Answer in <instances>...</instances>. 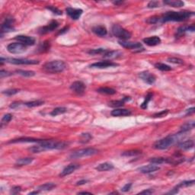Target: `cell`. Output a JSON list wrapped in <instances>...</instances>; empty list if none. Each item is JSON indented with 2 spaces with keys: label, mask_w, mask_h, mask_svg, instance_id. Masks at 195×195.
<instances>
[{
  "label": "cell",
  "mask_w": 195,
  "mask_h": 195,
  "mask_svg": "<svg viewBox=\"0 0 195 195\" xmlns=\"http://www.w3.org/2000/svg\"><path fill=\"white\" fill-rule=\"evenodd\" d=\"M67 30H68V28H64L63 29H62V30H61V31L59 33V34H63L64 32H67Z\"/></svg>",
  "instance_id": "cell-58"
},
{
  "label": "cell",
  "mask_w": 195,
  "mask_h": 195,
  "mask_svg": "<svg viewBox=\"0 0 195 195\" xmlns=\"http://www.w3.org/2000/svg\"><path fill=\"white\" fill-rule=\"evenodd\" d=\"M193 112H194V108H189V109H187V114H193Z\"/></svg>",
  "instance_id": "cell-57"
},
{
  "label": "cell",
  "mask_w": 195,
  "mask_h": 195,
  "mask_svg": "<svg viewBox=\"0 0 195 195\" xmlns=\"http://www.w3.org/2000/svg\"><path fill=\"white\" fill-rule=\"evenodd\" d=\"M168 113V110H165V111H161V112L154 114L153 117L154 118H161V117H164V116L166 115Z\"/></svg>",
  "instance_id": "cell-51"
},
{
  "label": "cell",
  "mask_w": 195,
  "mask_h": 195,
  "mask_svg": "<svg viewBox=\"0 0 195 195\" xmlns=\"http://www.w3.org/2000/svg\"><path fill=\"white\" fill-rule=\"evenodd\" d=\"M15 73L18 75L24 76V77H32V76H35V73L34 71H28V70H16Z\"/></svg>",
  "instance_id": "cell-35"
},
{
  "label": "cell",
  "mask_w": 195,
  "mask_h": 195,
  "mask_svg": "<svg viewBox=\"0 0 195 195\" xmlns=\"http://www.w3.org/2000/svg\"><path fill=\"white\" fill-rule=\"evenodd\" d=\"M155 67L156 69H158V70L163 72H167L171 70V67H169V66L166 65V64L165 63H155Z\"/></svg>",
  "instance_id": "cell-37"
},
{
  "label": "cell",
  "mask_w": 195,
  "mask_h": 195,
  "mask_svg": "<svg viewBox=\"0 0 195 195\" xmlns=\"http://www.w3.org/2000/svg\"><path fill=\"white\" fill-rule=\"evenodd\" d=\"M119 44L122 46L123 47L127 48L129 50H133L135 52H140L142 50H144L143 45L139 42H130L127 41H119Z\"/></svg>",
  "instance_id": "cell-8"
},
{
  "label": "cell",
  "mask_w": 195,
  "mask_h": 195,
  "mask_svg": "<svg viewBox=\"0 0 195 195\" xmlns=\"http://www.w3.org/2000/svg\"><path fill=\"white\" fill-rule=\"evenodd\" d=\"M97 92H99V93L103 94V95H114V94H116V92H117L116 90H114V89H111V88L108 87H101L97 89Z\"/></svg>",
  "instance_id": "cell-29"
},
{
  "label": "cell",
  "mask_w": 195,
  "mask_h": 195,
  "mask_svg": "<svg viewBox=\"0 0 195 195\" xmlns=\"http://www.w3.org/2000/svg\"><path fill=\"white\" fill-rule=\"evenodd\" d=\"M43 141V140H39V139L30 138V137H22V138H18L16 140H12L8 143H40Z\"/></svg>",
  "instance_id": "cell-20"
},
{
  "label": "cell",
  "mask_w": 195,
  "mask_h": 195,
  "mask_svg": "<svg viewBox=\"0 0 195 195\" xmlns=\"http://www.w3.org/2000/svg\"><path fill=\"white\" fill-rule=\"evenodd\" d=\"M44 70L49 73H59L64 71L67 68V64L62 60H54L47 62L44 65Z\"/></svg>",
  "instance_id": "cell-3"
},
{
  "label": "cell",
  "mask_w": 195,
  "mask_h": 195,
  "mask_svg": "<svg viewBox=\"0 0 195 195\" xmlns=\"http://www.w3.org/2000/svg\"><path fill=\"white\" fill-rule=\"evenodd\" d=\"M168 62L174 64H178V65H182L184 64V60L180 58H177V57H171V58H168Z\"/></svg>",
  "instance_id": "cell-44"
},
{
  "label": "cell",
  "mask_w": 195,
  "mask_h": 195,
  "mask_svg": "<svg viewBox=\"0 0 195 195\" xmlns=\"http://www.w3.org/2000/svg\"><path fill=\"white\" fill-rule=\"evenodd\" d=\"M15 20L12 18L7 17L5 18L4 21L2 22V25H1V36H3L5 33H8V32L14 31L15 28L13 27V24H14Z\"/></svg>",
  "instance_id": "cell-10"
},
{
  "label": "cell",
  "mask_w": 195,
  "mask_h": 195,
  "mask_svg": "<svg viewBox=\"0 0 195 195\" xmlns=\"http://www.w3.org/2000/svg\"><path fill=\"white\" fill-rule=\"evenodd\" d=\"M21 104L20 103V102H13V103H11V105H10V108H12V109H15V108H19V107L21 106Z\"/></svg>",
  "instance_id": "cell-54"
},
{
  "label": "cell",
  "mask_w": 195,
  "mask_h": 195,
  "mask_svg": "<svg viewBox=\"0 0 195 195\" xmlns=\"http://www.w3.org/2000/svg\"><path fill=\"white\" fill-rule=\"evenodd\" d=\"M46 8H47V9L50 10V11H52L54 14L57 15H61L63 14V12L61 10H60L59 8H56V7H54V6H47Z\"/></svg>",
  "instance_id": "cell-46"
},
{
  "label": "cell",
  "mask_w": 195,
  "mask_h": 195,
  "mask_svg": "<svg viewBox=\"0 0 195 195\" xmlns=\"http://www.w3.org/2000/svg\"><path fill=\"white\" fill-rule=\"evenodd\" d=\"M67 111V108H64V107H58V108H56L51 111L50 114L52 116H57L60 115V114H63L64 113H66Z\"/></svg>",
  "instance_id": "cell-34"
},
{
  "label": "cell",
  "mask_w": 195,
  "mask_h": 195,
  "mask_svg": "<svg viewBox=\"0 0 195 195\" xmlns=\"http://www.w3.org/2000/svg\"><path fill=\"white\" fill-rule=\"evenodd\" d=\"M160 169L159 166L155 165H146V166H143L139 168L138 171L140 172L143 173V174H149V173H152V172H155L156 171H159Z\"/></svg>",
  "instance_id": "cell-18"
},
{
  "label": "cell",
  "mask_w": 195,
  "mask_h": 195,
  "mask_svg": "<svg viewBox=\"0 0 195 195\" xmlns=\"http://www.w3.org/2000/svg\"><path fill=\"white\" fill-rule=\"evenodd\" d=\"M11 119H12V115H11V114H5V115L3 116V118H2V121H1V127H2L4 124H8V122H10V121H11Z\"/></svg>",
  "instance_id": "cell-43"
},
{
  "label": "cell",
  "mask_w": 195,
  "mask_h": 195,
  "mask_svg": "<svg viewBox=\"0 0 195 195\" xmlns=\"http://www.w3.org/2000/svg\"><path fill=\"white\" fill-rule=\"evenodd\" d=\"M34 159L33 158L27 157V158H22V159H20L16 162V165L18 166H23V165H29V164L33 162Z\"/></svg>",
  "instance_id": "cell-31"
},
{
  "label": "cell",
  "mask_w": 195,
  "mask_h": 195,
  "mask_svg": "<svg viewBox=\"0 0 195 195\" xmlns=\"http://www.w3.org/2000/svg\"><path fill=\"white\" fill-rule=\"evenodd\" d=\"M194 180H191V181H182V182L179 183L178 185L175 187V188L179 189L181 188V187H189V186H192L193 184H194Z\"/></svg>",
  "instance_id": "cell-39"
},
{
  "label": "cell",
  "mask_w": 195,
  "mask_h": 195,
  "mask_svg": "<svg viewBox=\"0 0 195 195\" xmlns=\"http://www.w3.org/2000/svg\"><path fill=\"white\" fill-rule=\"evenodd\" d=\"M88 181H89L88 180H81V181H79L76 182V185H83V184H86Z\"/></svg>",
  "instance_id": "cell-56"
},
{
  "label": "cell",
  "mask_w": 195,
  "mask_h": 195,
  "mask_svg": "<svg viewBox=\"0 0 195 195\" xmlns=\"http://www.w3.org/2000/svg\"><path fill=\"white\" fill-rule=\"evenodd\" d=\"M149 162L152 164H162L166 163V159L163 157H155L151 158L149 159Z\"/></svg>",
  "instance_id": "cell-41"
},
{
  "label": "cell",
  "mask_w": 195,
  "mask_h": 195,
  "mask_svg": "<svg viewBox=\"0 0 195 195\" xmlns=\"http://www.w3.org/2000/svg\"><path fill=\"white\" fill-rule=\"evenodd\" d=\"M194 15V12L188 11H167L159 17V22H168V21H183Z\"/></svg>",
  "instance_id": "cell-2"
},
{
  "label": "cell",
  "mask_w": 195,
  "mask_h": 195,
  "mask_svg": "<svg viewBox=\"0 0 195 195\" xmlns=\"http://www.w3.org/2000/svg\"><path fill=\"white\" fill-rule=\"evenodd\" d=\"M50 42L48 41H45L44 42L43 44H42L41 46L40 47V50L41 51H46V50H48L50 48Z\"/></svg>",
  "instance_id": "cell-49"
},
{
  "label": "cell",
  "mask_w": 195,
  "mask_h": 195,
  "mask_svg": "<svg viewBox=\"0 0 195 195\" xmlns=\"http://www.w3.org/2000/svg\"><path fill=\"white\" fill-rule=\"evenodd\" d=\"M80 167V165L78 164H70L68 166H67L66 168H63L61 173L60 174V177H65L67 175H69V174H72L73 171H76L77 168H79Z\"/></svg>",
  "instance_id": "cell-17"
},
{
  "label": "cell",
  "mask_w": 195,
  "mask_h": 195,
  "mask_svg": "<svg viewBox=\"0 0 195 195\" xmlns=\"http://www.w3.org/2000/svg\"><path fill=\"white\" fill-rule=\"evenodd\" d=\"M139 77L143 82H145V83L149 85H152L153 83H155V80H156V77H155V75H153L149 71H143L140 73H139Z\"/></svg>",
  "instance_id": "cell-12"
},
{
  "label": "cell",
  "mask_w": 195,
  "mask_h": 195,
  "mask_svg": "<svg viewBox=\"0 0 195 195\" xmlns=\"http://www.w3.org/2000/svg\"><path fill=\"white\" fill-rule=\"evenodd\" d=\"M54 187H56V184H54V183L52 182H50V183H46V184H42V185H40L39 187H37V190H39V191H47V190H52L53 188H54Z\"/></svg>",
  "instance_id": "cell-30"
},
{
  "label": "cell",
  "mask_w": 195,
  "mask_h": 195,
  "mask_svg": "<svg viewBox=\"0 0 195 195\" xmlns=\"http://www.w3.org/2000/svg\"><path fill=\"white\" fill-rule=\"evenodd\" d=\"M194 122L193 121H190V122H187L185 124H183L181 127V133H186V132L189 131V130H192L194 128Z\"/></svg>",
  "instance_id": "cell-32"
},
{
  "label": "cell",
  "mask_w": 195,
  "mask_h": 195,
  "mask_svg": "<svg viewBox=\"0 0 195 195\" xmlns=\"http://www.w3.org/2000/svg\"><path fill=\"white\" fill-rule=\"evenodd\" d=\"M146 22L149 24H156V23L159 22V17L158 16H152V17L149 18L146 20Z\"/></svg>",
  "instance_id": "cell-47"
},
{
  "label": "cell",
  "mask_w": 195,
  "mask_h": 195,
  "mask_svg": "<svg viewBox=\"0 0 195 195\" xmlns=\"http://www.w3.org/2000/svg\"><path fill=\"white\" fill-rule=\"evenodd\" d=\"M152 95H152V93H149L147 95H146L144 102H143L141 105V108H143V109H146V108H147L148 104H149V102H150L151 99H152Z\"/></svg>",
  "instance_id": "cell-42"
},
{
  "label": "cell",
  "mask_w": 195,
  "mask_h": 195,
  "mask_svg": "<svg viewBox=\"0 0 195 195\" xmlns=\"http://www.w3.org/2000/svg\"><path fill=\"white\" fill-rule=\"evenodd\" d=\"M159 2L158 1H151V2H149L148 4V8H157V7H159Z\"/></svg>",
  "instance_id": "cell-48"
},
{
  "label": "cell",
  "mask_w": 195,
  "mask_h": 195,
  "mask_svg": "<svg viewBox=\"0 0 195 195\" xmlns=\"http://www.w3.org/2000/svg\"><path fill=\"white\" fill-rule=\"evenodd\" d=\"M92 136L89 133H83L80 136V142L81 143H87L92 140Z\"/></svg>",
  "instance_id": "cell-33"
},
{
  "label": "cell",
  "mask_w": 195,
  "mask_h": 195,
  "mask_svg": "<svg viewBox=\"0 0 195 195\" xmlns=\"http://www.w3.org/2000/svg\"><path fill=\"white\" fill-rule=\"evenodd\" d=\"M130 99V97H125L121 100H117V101H111L109 102V106L112 107V108H120V107L124 106L126 102L129 101Z\"/></svg>",
  "instance_id": "cell-23"
},
{
  "label": "cell",
  "mask_w": 195,
  "mask_h": 195,
  "mask_svg": "<svg viewBox=\"0 0 195 195\" xmlns=\"http://www.w3.org/2000/svg\"><path fill=\"white\" fill-rule=\"evenodd\" d=\"M152 193H153V190L152 189H147V190L140 192V194H152Z\"/></svg>",
  "instance_id": "cell-55"
},
{
  "label": "cell",
  "mask_w": 195,
  "mask_h": 195,
  "mask_svg": "<svg viewBox=\"0 0 195 195\" xmlns=\"http://www.w3.org/2000/svg\"><path fill=\"white\" fill-rule=\"evenodd\" d=\"M131 186H132L131 183H129V184H125V185H124V187H123L122 188H121V190H122L123 192L129 191V190H130V188H131Z\"/></svg>",
  "instance_id": "cell-53"
},
{
  "label": "cell",
  "mask_w": 195,
  "mask_h": 195,
  "mask_svg": "<svg viewBox=\"0 0 195 195\" xmlns=\"http://www.w3.org/2000/svg\"><path fill=\"white\" fill-rule=\"evenodd\" d=\"M66 11H67V14L73 20H78L81 17L83 12V10L80 8H71V7H68L66 9Z\"/></svg>",
  "instance_id": "cell-16"
},
{
  "label": "cell",
  "mask_w": 195,
  "mask_h": 195,
  "mask_svg": "<svg viewBox=\"0 0 195 195\" xmlns=\"http://www.w3.org/2000/svg\"><path fill=\"white\" fill-rule=\"evenodd\" d=\"M11 76V73H9V72L6 71V70H2L1 71H0V77L2 78H4V77H7V76Z\"/></svg>",
  "instance_id": "cell-52"
},
{
  "label": "cell",
  "mask_w": 195,
  "mask_h": 195,
  "mask_svg": "<svg viewBox=\"0 0 195 195\" xmlns=\"http://www.w3.org/2000/svg\"><path fill=\"white\" fill-rule=\"evenodd\" d=\"M111 114L114 117H127L131 114V111L128 109H114Z\"/></svg>",
  "instance_id": "cell-21"
},
{
  "label": "cell",
  "mask_w": 195,
  "mask_h": 195,
  "mask_svg": "<svg viewBox=\"0 0 195 195\" xmlns=\"http://www.w3.org/2000/svg\"><path fill=\"white\" fill-rule=\"evenodd\" d=\"M58 26H59V23L57 22V21H55V20H54V21H51L50 24H48L47 25L44 26V27L39 28L38 32H39V34H45L54 31V30H56V29L58 28Z\"/></svg>",
  "instance_id": "cell-14"
},
{
  "label": "cell",
  "mask_w": 195,
  "mask_h": 195,
  "mask_svg": "<svg viewBox=\"0 0 195 195\" xmlns=\"http://www.w3.org/2000/svg\"><path fill=\"white\" fill-rule=\"evenodd\" d=\"M163 3L165 5H169V6L174 7V8H180V7L184 6V5L182 1H179V0H166V1H164Z\"/></svg>",
  "instance_id": "cell-26"
},
{
  "label": "cell",
  "mask_w": 195,
  "mask_h": 195,
  "mask_svg": "<svg viewBox=\"0 0 195 195\" xmlns=\"http://www.w3.org/2000/svg\"><path fill=\"white\" fill-rule=\"evenodd\" d=\"M123 2H124L123 1H116V2H114L113 3L116 5H121V4H122Z\"/></svg>",
  "instance_id": "cell-59"
},
{
  "label": "cell",
  "mask_w": 195,
  "mask_h": 195,
  "mask_svg": "<svg viewBox=\"0 0 195 195\" xmlns=\"http://www.w3.org/2000/svg\"><path fill=\"white\" fill-rule=\"evenodd\" d=\"M69 143L63 141H56V140H43L41 143H38L37 146H31L28 149L32 153H40L50 149H65Z\"/></svg>",
  "instance_id": "cell-1"
},
{
  "label": "cell",
  "mask_w": 195,
  "mask_h": 195,
  "mask_svg": "<svg viewBox=\"0 0 195 195\" xmlns=\"http://www.w3.org/2000/svg\"><path fill=\"white\" fill-rule=\"evenodd\" d=\"M178 133L176 135H169L165 138L158 140L154 143L153 148H155V149H160V150L168 149V147L172 146L178 141Z\"/></svg>",
  "instance_id": "cell-4"
},
{
  "label": "cell",
  "mask_w": 195,
  "mask_h": 195,
  "mask_svg": "<svg viewBox=\"0 0 195 195\" xmlns=\"http://www.w3.org/2000/svg\"><path fill=\"white\" fill-rule=\"evenodd\" d=\"M21 190V187L20 186H15L11 188V193L12 194H17V193H20Z\"/></svg>",
  "instance_id": "cell-50"
},
{
  "label": "cell",
  "mask_w": 195,
  "mask_h": 195,
  "mask_svg": "<svg viewBox=\"0 0 195 195\" xmlns=\"http://www.w3.org/2000/svg\"><path fill=\"white\" fill-rule=\"evenodd\" d=\"M95 168L99 171H107L112 170L114 168V165L110 163V162H104V163H102L98 165Z\"/></svg>",
  "instance_id": "cell-25"
},
{
  "label": "cell",
  "mask_w": 195,
  "mask_h": 195,
  "mask_svg": "<svg viewBox=\"0 0 195 195\" xmlns=\"http://www.w3.org/2000/svg\"><path fill=\"white\" fill-rule=\"evenodd\" d=\"M178 146L180 149H183V150H188V149H192L193 147L194 143L192 140H188L184 142H181V143H178Z\"/></svg>",
  "instance_id": "cell-24"
},
{
  "label": "cell",
  "mask_w": 195,
  "mask_h": 195,
  "mask_svg": "<svg viewBox=\"0 0 195 195\" xmlns=\"http://www.w3.org/2000/svg\"><path fill=\"white\" fill-rule=\"evenodd\" d=\"M8 63L15 64V65H35V64L39 63V61L33 60H28V59H21V58H3L1 57L0 59V63L1 65L3 64V62Z\"/></svg>",
  "instance_id": "cell-6"
},
{
  "label": "cell",
  "mask_w": 195,
  "mask_h": 195,
  "mask_svg": "<svg viewBox=\"0 0 195 195\" xmlns=\"http://www.w3.org/2000/svg\"><path fill=\"white\" fill-rule=\"evenodd\" d=\"M7 50L11 54H22L27 50V46L21 43H11L7 46Z\"/></svg>",
  "instance_id": "cell-9"
},
{
  "label": "cell",
  "mask_w": 195,
  "mask_h": 195,
  "mask_svg": "<svg viewBox=\"0 0 195 195\" xmlns=\"http://www.w3.org/2000/svg\"><path fill=\"white\" fill-rule=\"evenodd\" d=\"M15 40L26 46H32L35 44V39L32 37L25 36V35H18L15 37Z\"/></svg>",
  "instance_id": "cell-15"
},
{
  "label": "cell",
  "mask_w": 195,
  "mask_h": 195,
  "mask_svg": "<svg viewBox=\"0 0 195 195\" xmlns=\"http://www.w3.org/2000/svg\"><path fill=\"white\" fill-rule=\"evenodd\" d=\"M122 53L118 50H108L105 54L104 57L105 58H108V59H114V58H118V57H121Z\"/></svg>",
  "instance_id": "cell-27"
},
{
  "label": "cell",
  "mask_w": 195,
  "mask_h": 195,
  "mask_svg": "<svg viewBox=\"0 0 195 195\" xmlns=\"http://www.w3.org/2000/svg\"><path fill=\"white\" fill-rule=\"evenodd\" d=\"M98 152H99V150L96 149H94V148H86V149H80V150L75 151V152H72L71 155H70V158L72 159H80V158L95 155Z\"/></svg>",
  "instance_id": "cell-7"
},
{
  "label": "cell",
  "mask_w": 195,
  "mask_h": 195,
  "mask_svg": "<svg viewBox=\"0 0 195 195\" xmlns=\"http://www.w3.org/2000/svg\"><path fill=\"white\" fill-rule=\"evenodd\" d=\"M143 42L146 44V45L149 47H154L156 45H159L161 43L160 37L157 36L149 37H146L143 39Z\"/></svg>",
  "instance_id": "cell-19"
},
{
  "label": "cell",
  "mask_w": 195,
  "mask_h": 195,
  "mask_svg": "<svg viewBox=\"0 0 195 195\" xmlns=\"http://www.w3.org/2000/svg\"><path fill=\"white\" fill-rule=\"evenodd\" d=\"M18 92H19V89H8V90L3 91V92H2V94L7 95V96H11V95H15V94L18 93Z\"/></svg>",
  "instance_id": "cell-45"
},
{
  "label": "cell",
  "mask_w": 195,
  "mask_h": 195,
  "mask_svg": "<svg viewBox=\"0 0 195 195\" xmlns=\"http://www.w3.org/2000/svg\"><path fill=\"white\" fill-rule=\"evenodd\" d=\"M108 51V50L104 49V48H98V49H92L90 50L89 51H88L89 54L92 55H97V54H105V53Z\"/></svg>",
  "instance_id": "cell-40"
},
{
  "label": "cell",
  "mask_w": 195,
  "mask_h": 195,
  "mask_svg": "<svg viewBox=\"0 0 195 195\" xmlns=\"http://www.w3.org/2000/svg\"><path fill=\"white\" fill-rule=\"evenodd\" d=\"M195 30L194 25H190V26H181L177 30V35L178 36H181L182 34H184L185 32L187 31H191L193 32Z\"/></svg>",
  "instance_id": "cell-28"
},
{
  "label": "cell",
  "mask_w": 195,
  "mask_h": 195,
  "mask_svg": "<svg viewBox=\"0 0 195 195\" xmlns=\"http://www.w3.org/2000/svg\"><path fill=\"white\" fill-rule=\"evenodd\" d=\"M44 104V102L41 100H37V101H32V102H28L24 103V105H26L28 108H34V107H38L41 106Z\"/></svg>",
  "instance_id": "cell-36"
},
{
  "label": "cell",
  "mask_w": 195,
  "mask_h": 195,
  "mask_svg": "<svg viewBox=\"0 0 195 195\" xmlns=\"http://www.w3.org/2000/svg\"><path fill=\"white\" fill-rule=\"evenodd\" d=\"M79 194H85V193H89V194H91V192H87V191H83V192H79Z\"/></svg>",
  "instance_id": "cell-61"
},
{
  "label": "cell",
  "mask_w": 195,
  "mask_h": 195,
  "mask_svg": "<svg viewBox=\"0 0 195 195\" xmlns=\"http://www.w3.org/2000/svg\"><path fill=\"white\" fill-rule=\"evenodd\" d=\"M70 89L76 95H82L86 91V85L81 81H76L70 86Z\"/></svg>",
  "instance_id": "cell-11"
},
{
  "label": "cell",
  "mask_w": 195,
  "mask_h": 195,
  "mask_svg": "<svg viewBox=\"0 0 195 195\" xmlns=\"http://www.w3.org/2000/svg\"><path fill=\"white\" fill-rule=\"evenodd\" d=\"M40 193V191L39 190H36V191H33V192H30V193H28L29 195H32V194H37V193Z\"/></svg>",
  "instance_id": "cell-60"
},
{
  "label": "cell",
  "mask_w": 195,
  "mask_h": 195,
  "mask_svg": "<svg viewBox=\"0 0 195 195\" xmlns=\"http://www.w3.org/2000/svg\"><path fill=\"white\" fill-rule=\"evenodd\" d=\"M92 31L98 36L104 37L105 35H107L108 34V31H107L106 28L103 25H98L95 26L92 28Z\"/></svg>",
  "instance_id": "cell-22"
},
{
  "label": "cell",
  "mask_w": 195,
  "mask_h": 195,
  "mask_svg": "<svg viewBox=\"0 0 195 195\" xmlns=\"http://www.w3.org/2000/svg\"><path fill=\"white\" fill-rule=\"evenodd\" d=\"M111 32L114 37L120 38L122 41L128 40L132 36V34L129 31L126 30L119 24H114L111 28Z\"/></svg>",
  "instance_id": "cell-5"
},
{
  "label": "cell",
  "mask_w": 195,
  "mask_h": 195,
  "mask_svg": "<svg viewBox=\"0 0 195 195\" xmlns=\"http://www.w3.org/2000/svg\"><path fill=\"white\" fill-rule=\"evenodd\" d=\"M118 64L116 63L111 62V61H100V62L94 63L91 64L89 67L91 68H97V69H106L109 68V67H118Z\"/></svg>",
  "instance_id": "cell-13"
},
{
  "label": "cell",
  "mask_w": 195,
  "mask_h": 195,
  "mask_svg": "<svg viewBox=\"0 0 195 195\" xmlns=\"http://www.w3.org/2000/svg\"><path fill=\"white\" fill-rule=\"evenodd\" d=\"M140 154H141V151L134 149V150L126 151V152H123L121 155H122L123 156H126V157H130V156H135V155H140Z\"/></svg>",
  "instance_id": "cell-38"
}]
</instances>
